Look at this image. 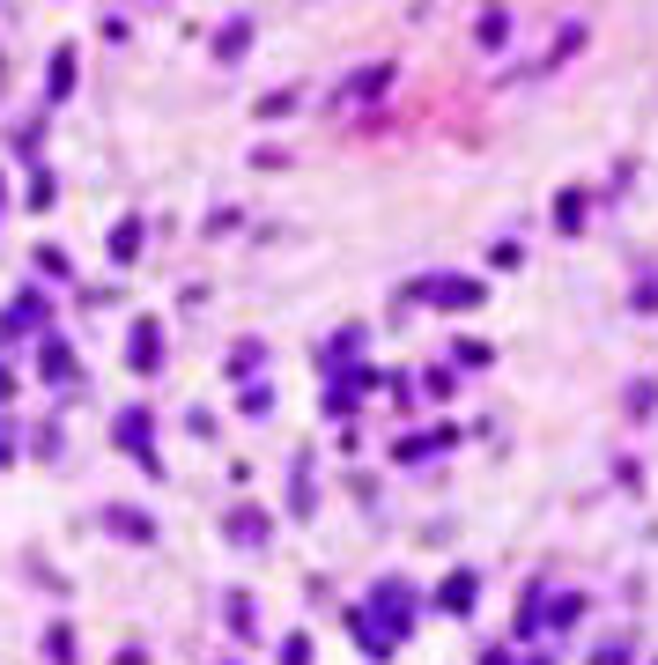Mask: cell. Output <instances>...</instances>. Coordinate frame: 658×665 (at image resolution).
<instances>
[{
    "label": "cell",
    "instance_id": "1",
    "mask_svg": "<svg viewBox=\"0 0 658 665\" xmlns=\"http://www.w3.org/2000/svg\"><path fill=\"white\" fill-rule=\"evenodd\" d=\"M119 444L148 459V414H141V407H134V414H119Z\"/></svg>",
    "mask_w": 658,
    "mask_h": 665
},
{
    "label": "cell",
    "instance_id": "4",
    "mask_svg": "<svg viewBox=\"0 0 658 665\" xmlns=\"http://www.w3.org/2000/svg\"><path fill=\"white\" fill-rule=\"evenodd\" d=\"M141 252V222H119V237H111V259H134Z\"/></svg>",
    "mask_w": 658,
    "mask_h": 665
},
{
    "label": "cell",
    "instance_id": "3",
    "mask_svg": "<svg viewBox=\"0 0 658 665\" xmlns=\"http://www.w3.org/2000/svg\"><path fill=\"white\" fill-rule=\"evenodd\" d=\"M104 525H111V532H134V540H148V518H141V510H119V503H111V510H104Z\"/></svg>",
    "mask_w": 658,
    "mask_h": 665
},
{
    "label": "cell",
    "instance_id": "2",
    "mask_svg": "<svg viewBox=\"0 0 658 665\" xmlns=\"http://www.w3.org/2000/svg\"><path fill=\"white\" fill-rule=\"evenodd\" d=\"M156 326H148V318H141V326H134V370H156Z\"/></svg>",
    "mask_w": 658,
    "mask_h": 665
}]
</instances>
